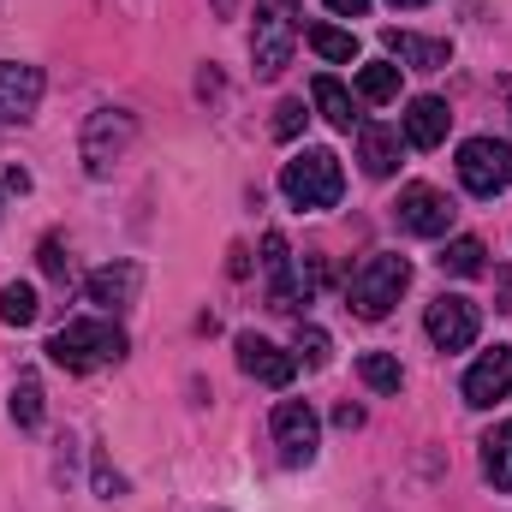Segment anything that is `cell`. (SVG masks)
Returning a JSON list of instances; mask_svg holds the SVG:
<instances>
[{
  "mask_svg": "<svg viewBox=\"0 0 512 512\" xmlns=\"http://www.w3.org/2000/svg\"><path fill=\"white\" fill-rule=\"evenodd\" d=\"M304 42H310L322 60H358V36H352V30H340V24H310V30H304Z\"/></svg>",
  "mask_w": 512,
  "mask_h": 512,
  "instance_id": "cell-20",
  "label": "cell"
},
{
  "mask_svg": "<svg viewBox=\"0 0 512 512\" xmlns=\"http://www.w3.org/2000/svg\"><path fill=\"white\" fill-rule=\"evenodd\" d=\"M358 161H364V173H370V179H387V173L399 167V131L358 126Z\"/></svg>",
  "mask_w": 512,
  "mask_h": 512,
  "instance_id": "cell-17",
  "label": "cell"
},
{
  "mask_svg": "<svg viewBox=\"0 0 512 512\" xmlns=\"http://www.w3.org/2000/svg\"><path fill=\"white\" fill-rule=\"evenodd\" d=\"M393 221L411 233V239H441L453 227V203L435 191V185H405L399 203H393Z\"/></svg>",
  "mask_w": 512,
  "mask_h": 512,
  "instance_id": "cell-10",
  "label": "cell"
},
{
  "mask_svg": "<svg viewBox=\"0 0 512 512\" xmlns=\"http://www.w3.org/2000/svg\"><path fill=\"white\" fill-rule=\"evenodd\" d=\"M447 126H453V114H447L441 96H417V102L405 108V143H411V149H441V143H447Z\"/></svg>",
  "mask_w": 512,
  "mask_h": 512,
  "instance_id": "cell-15",
  "label": "cell"
},
{
  "mask_svg": "<svg viewBox=\"0 0 512 512\" xmlns=\"http://www.w3.org/2000/svg\"><path fill=\"white\" fill-rule=\"evenodd\" d=\"M507 393H512V346H495V352H483V358L471 364V376H465V405L489 411V405L507 399Z\"/></svg>",
  "mask_w": 512,
  "mask_h": 512,
  "instance_id": "cell-12",
  "label": "cell"
},
{
  "mask_svg": "<svg viewBox=\"0 0 512 512\" xmlns=\"http://www.w3.org/2000/svg\"><path fill=\"white\" fill-rule=\"evenodd\" d=\"M48 358L72 376H90L102 364H120L126 358V328L120 322H66L54 340H48Z\"/></svg>",
  "mask_w": 512,
  "mask_h": 512,
  "instance_id": "cell-1",
  "label": "cell"
},
{
  "mask_svg": "<svg viewBox=\"0 0 512 512\" xmlns=\"http://www.w3.org/2000/svg\"><path fill=\"white\" fill-rule=\"evenodd\" d=\"M36 310H42V304H36V286L12 280V286L0 292V322H6V328H30V322H36Z\"/></svg>",
  "mask_w": 512,
  "mask_h": 512,
  "instance_id": "cell-22",
  "label": "cell"
},
{
  "mask_svg": "<svg viewBox=\"0 0 512 512\" xmlns=\"http://www.w3.org/2000/svg\"><path fill=\"white\" fill-rule=\"evenodd\" d=\"M280 191L292 209H334L340 191H346V173H340V155L334 149H304L286 161L280 173Z\"/></svg>",
  "mask_w": 512,
  "mask_h": 512,
  "instance_id": "cell-3",
  "label": "cell"
},
{
  "mask_svg": "<svg viewBox=\"0 0 512 512\" xmlns=\"http://www.w3.org/2000/svg\"><path fill=\"white\" fill-rule=\"evenodd\" d=\"M328 12H340V18H364L370 0H328Z\"/></svg>",
  "mask_w": 512,
  "mask_h": 512,
  "instance_id": "cell-30",
  "label": "cell"
},
{
  "mask_svg": "<svg viewBox=\"0 0 512 512\" xmlns=\"http://www.w3.org/2000/svg\"><path fill=\"white\" fill-rule=\"evenodd\" d=\"M304 6L298 0H256V30H251V66L256 78H280L292 66V48H298V24Z\"/></svg>",
  "mask_w": 512,
  "mask_h": 512,
  "instance_id": "cell-2",
  "label": "cell"
},
{
  "mask_svg": "<svg viewBox=\"0 0 512 512\" xmlns=\"http://www.w3.org/2000/svg\"><path fill=\"white\" fill-rule=\"evenodd\" d=\"M411 286V262L393 251H376L364 256V268L352 274V286H346V298H352V310L364 316V322H382L387 310L399 304V292Z\"/></svg>",
  "mask_w": 512,
  "mask_h": 512,
  "instance_id": "cell-4",
  "label": "cell"
},
{
  "mask_svg": "<svg viewBox=\"0 0 512 512\" xmlns=\"http://www.w3.org/2000/svg\"><path fill=\"white\" fill-rule=\"evenodd\" d=\"M274 447H280V465H310L316 447H322V423L304 399H280L274 405Z\"/></svg>",
  "mask_w": 512,
  "mask_h": 512,
  "instance_id": "cell-8",
  "label": "cell"
},
{
  "mask_svg": "<svg viewBox=\"0 0 512 512\" xmlns=\"http://www.w3.org/2000/svg\"><path fill=\"white\" fill-rule=\"evenodd\" d=\"M483 239H447V251L435 256L441 262V274H459V280H471V274H483Z\"/></svg>",
  "mask_w": 512,
  "mask_h": 512,
  "instance_id": "cell-21",
  "label": "cell"
},
{
  "mask_svg": "<svg viewBox=\"0 0 512 512\" xmlns=\"http://www.w3.org/2000/svg\"><path fill=\"white\" fill-rule=\"evenodd\" d=\"M131 137H137V120H131L126 108H96L90 114V126H84V167L96 173V179H108L114 173V161L131 149Z\"/></svg>",
  "mask_w": 512,
  "mask_h": 512,
  "instance_id": "cell-7",
  "label": "cell"
},
{
  "mask_svg": "<svg viewBox=\"0 0 512 512\" xmlns=\"http://www.w3.org/2000/svg\"><path fill=\"white\" fill-rule=\"evenodd\" d=\"M483 477L495 483V495H512V417L483 435Z\"/></svg>",
  "mask_w": 512,
  "mask_h": 512,
  "instance_id": "cell-18",
  "label": "cell"
},
{
  "mask_svg": "<svg viewBox=\"0 0 512 512\" xmlns=\"http://www.w3.org/2000/svg\"><path fill=\"white\" fill-rule=\"evenodd\" d=\"M12 423H18V429H36V423H42V382H36L30 370L12 382Z\"/></svg>",
  "mask_w": 512,
  "mask_h": 512,
  "instance_id": "cell-24",
  "label": "cell"
},
{
  "mask_svg": "<svg viewBox=\"0 0 512 512\" xmlns=\"http://www.w3.org/2000/svg\"><path fill=\"white\" fill-rule=\"evenodd\" d=\"M387 6H423V0H387Z\"/></svg>",
  "mask_w": 512,
  "mask_h": 512,
  "instance_id": "cell-33",
  "label": "cell"
},
{
  "mask_svg": "<svg viewBox=\"0 0 512 512\" xmlns=\"http://www.w3.org/2000/svg\"><path fill=\"white\" fill-rule=\"evenodd\" d=\"M358 376H364V387H376V393H399V382H405L399 358H387V352H364L358 358Z\"/></svg>",
  "mask_w": 512,
  "mask_h": 512,
  "instance_id": "cell-25",
  "label": "cell"
},
{
  "mask_svg": "<svg viewBox=\"0 0 512 512\" xmlns=\"http://www.w3.org/2000/svg\"><path fill=\"white\" fill-rule=\"evenodd\" d=\"M274 114H280V120H274V137H298V131H304V102H280Z\"/></svg>",
  "mask_w": 512,
  "mask_h": 512,
  "instance_id": "cell-27",
  "label": "cell"
},
{
  "mask_svg": "<svg viewBox=\"0 0 512 512\" xmlns=\"http://www.w3.org/2000/svg\"><path fill=\"white\" fill-rule=\"evenodd\" d=\"M310 96H316V114H322V120H328L334 131H352V126H358L352 90H346L340 78H316V84H310Z\"/></svg>",
  "mask_w": 512,
  "mask_h": 512,
  "instance_id": "cell-19",
  "label": "cell"
},
{
  "mask_svg": "<svg viewBox=\"0 0 512 512\" xmlns=\"http://www.w3.org/2000/svg\"><path fill=\"white\" fill-rule=\"evenodd\" d=\"M239 370L262 387H286L298 376V358L292 352H280L274 340H262V334H239Z\"/></svg>",
  "mask_w": 512,
  "mask_h": 512,
  "instance_id": "cell-11",
  "label": "cell"
},
{
  "mask_svg": "<svg viewBox=\"0 0 512 512\" xmlns=\"http://www.w3.org/2000/svg\"><path fill=\"white\" fill-rule=\"evenodd\" d=\"M233 6H239V0H215V12H221V18H233Z\"/></svg>",
  "mask_w": 512,
  "mask_h": 512,
  "instance_id": "cell-32",
  "label": "cell"
},
{
  "mask_svg": "<svg viewBox=\"0 0 512 512\" xmlns=\"http://www.w3.org/2000/svg\"><path fill=\"white\" fill-rule=\"evenodd\" d=\"M334 423H340V429H358V423H364V405H352V399H346V405L334 411Z\"/></svg>",
  "mask_w": 512,
  "mask_h": 512,
  "instance_id": "cell-29",
  "label": "cell"
},
{
  "mask_svg": "<svg viewBox=\"0 0 512 512\" xmlns=\"http://www.w3.org/2000/svg\"><path fill=\"white\" fill-rule=\"evenodd\" d=\"M358 96H364V102H393V96H399V66H393V60H370V66L358 72Z\"/></svg>",
  "mask_w": 512,
  "mask_h": 512,
  "instance_id": "cell-23",
  "label": "cell"
},
{
  "mask_svg": "<svg viewBox=\"0 0 512 512\" xmlns=\"http://www.w3.org/2000/svg\"><path fill=\"white\" fill-rule=\"evenodd\" d=\"M495 286H501V304H495V310H512V274H501Z\"/></svg>",
  "mask_w": 512,
  "mask_h": 512,
  "instance_id": "cell-31",
  "label": "cell"
},
{
  "mask_svg": "<svg viewBox=\"0 0 512 512\" xmlns=\"http://www.w3.org/2000/svg\"><path fill=\"white\" fill-rule=\"evenodd\" d=\"M137 286H143V268L137 262H108V268H96L84 280V298L102 304V310H126L131 298H137Z\"/></svg>",
  "mask_w": 512,
  "mask_h": 512,
  "instance_id": "cell-14",
  "label": "cell"
},
{
  "mask_svg": "<svg viewBox=\"0 0 512 512\" xmlns=\"http://www.w3.org/2000/svg\"><path fill=\"white\" fill-rule=\"evenodd\" d=\"M42 274H48V280H66V256H60V239H42Z\"/></svg>",
  "mask_w": 512,
  "mask_h": 512,
  "instance_id": "cell-28",
  "label": "cell"
},
{
  "mask_svg": "<svg viewBox=\"0 0 512 512\" xmlns=\"http://www.w3.org/2000/svg\"><path fill=\"white\" fill-rule=\"evenodd\" d=\"M298 358H304L310 370H322V364H328V334H322V328H298Z\"/></svg>",
  "mask_w": 512,
  "mask_h": 512,
  "instance_id": "cell-26",
  "label": "cell"
},
{
  "mask_svg": "<svg viewBox=\"0 0 512 512\" xmlns=\"http://www.w3.org/2000/svg\"><path fill=\"white\" fill-rule=\"evenodd\" d=\"M382 42H387V54H393V60H405L411 72H441V66L453 60V48H447V42H435V36H411V30H393V24L382 30Z\"/></svg>",
  "mask_w": 512,
  "mask_h": 512,
  "instance_id": "cell-16",
  "label": "cell"
},
{
  "mask_svg": "<svg viewBox=\"0 0 512 512\" xmlns=\"http://www.w3.org/2000/svg\"><path fill=\"white\" fill-rule=\"evenodd\" d=\"M42 102V72L36 66H18V60H0V120H30Z\"/></svg>",
  "mask_w": 512,
  "mask_h": 512,
  "instance_id": "cell-13",
  "label": "cell"
},
{
  "mask_svg": "<svg viewBox=\"0 0 512 512\" xmlns=\"http://www.w3.org/2000/svg\"><path fill=\"white\" fill-rule=\"evenodd\" d=\"M262 274H268V304H274V310L310 304V292H316V280H322V274H304V268H298L286 233H268V239H262Z\"/></svg>",
  "mask_w": 512,
  "mask_h": 512,
  "instance_id": "cell-6",
  "label": "cell"
},
{
  "mask_svg": "<svg viewBox=\"0 0 512 512\" xmlns=\"http://www.w3.org/2000/svg\"><path fill=\"white\" fill-rule=\"evenodd\" d=\"M459 185L471 197H501L512 185V143H501V137L459 143Z\"/></svg>",
  "mask_w": 512,
  "mask_h": 512,
  "instance_id": "cell-5",
  "label": "cell"
},
{
  "mask_svg": "<svg viewBox=\"0 0 512 512\" xmlns=\"http://www.w3.org/2000/svg\"><path fill=\"white\" fill-rule=\"evenodd\" d=\"M423 328H429V340H435L441 352H465V346L477 340V328H483V310H477L471 298H459V292H441V298L429 304Z\"/></svg>",
  "mask_w": 512,
  "mask_h": 512,
  "instance_id": "cell-9",
  "label": "cell"
}]
</instances>
